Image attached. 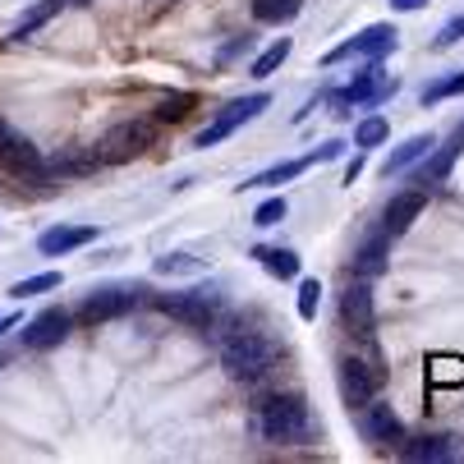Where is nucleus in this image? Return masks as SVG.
Returning <instances> with one entry per match:
<instances>
[{
	"mask_svg": "<svg viewBox=\"0 0 464 464\" xmlns=\"http://www.w3.org/2000/svg\"><path fill=\"white\" fill-rule=\"evenodd\" d=\"M253 428L272 446H299V441L313 437V414H308V405L299 401V395H272V401L257 405Z\"/></svg>",
	"mask_w": 464,
	"mask_h": 464,
	"instance_id": "1",
	"label": "nucleus"
},
{
	"mask_svg": "<svg viewBox=\"0 0 464 464\" xmlns=\"http://www.w3.org/2000/svg\"><path fill=\"white\" fill-rule=\"evenodd\" d=\"M276 363V345L262 336V331H235V336L221 341V368L235 382H257L267 377Z\"/></svg>",
	"mask_w": 464,
	"mask_h": 464,
	"instance_id": "2",
	"label": "nucleus"
},
{
	"mask_svg": "<svg viewBox=\"0 0 464 464\" xmlns=\"http://www.w3.org/2000/svg\"><path fill=\"white\" fill-rule=\"evenodd\" d=\"M157 308L166 313V317H175V322H184V326H212L217 322V313H221V290L217 285H188V290H170V295H161L157 299Z\"/></svg>",
	"mask_w": 464,
	"mask_h": 464,
	"instance_id": "3",
	"label": "nucleus"
},
{
	"mask_svg": "<svg viewBox=\"0 0 464 464\" xmlns=\"http://www.w3.org/2000/svg\"><path fill=\"white\" fill-rule=\"evenodd\" d=\"M267 106H272V97H267V92H248V97H235L230 106H221V111H217V120L203 129V134H198V143H193V148H217L221 139H230V134H235L239 124L257 120V115L267 111Z\"/></svg>",
	"mask_w": 464,
	"mask_h": 464,
	"instance_id": "4",
	"label": "nucleus"
},
{
	"mask_svg": "<svg viewBox=\"0 0 464 464\" xmlns=\"http://www.w3.org/2000/svg\"><path fill=\"white\" fill-rule=\"evenodd\" d=\"M148 148H152V124H143V120H124V124H115V129H106V134H102L97 157H102L106 166H120V161L143 157Z\"/></svg>",
	"mask_w": 464,
	"mask_h": 464,
	"instance_id": "5",
	"label": "nucleus"
},
{
	"mask_svg": "<svg viewBox=\"0 0 464 464\" xmlns=\"http://www.w3.org/2000/svg\"><path fill=\"white\" fill-rule=\"evenodd\" d=\"M354 423H359V437H363L368 446H405V423H401V414H395L386 401H377V395L354 410Z\"/></svg>",
	"mask_w": 464,
	"mask_h": 464,
	"instance_id": "6",
	"label": "nucleus"
},
{
	"mask_svg": "<svg viewBox=\"0 0 464 464\" xmlns=\"http://www.w3.org/2000/svg\"><path fill=\"white\" fill-rule=\"evenodd\" d=\"M143 285H106V290H92L88 299H83V308H79V317L88 322V326H97V322H111V317H120V313H129V308H139L143 304Z\"/></svg>",
	"mask_w": 464,
	"mask_h": 464,
	"instance_id": "7",
	"label": "nucleus"
},
{
	"mask_svg": "<svg viewBox=\"0 0 464 464\" xmlns=\"http://www.w3.org/2000/svg\"><path fill=\"white\" fill-rule=\"evenodd\" d=\"M395 33L391 24H372V28H363V33H354L350 42H341V46H331L326 55H322V64H341V60H350V55H368V60H382L386 51H395Z\"/></svg>",
	"mask_w": 464,
	"mask_h": 464,
	"instance_id": "8",
	"label": "nucleus"
},
{
	"mask_svg": "<svg viewBox=\"0 0 464 464\" xmlns=\"http://www.w3.org/2000/svg\"><path fill=\"white\" fill-rule=\"evenodd\" d=\"M395 92H401V83H395L377 60L368 64L363 74H354V83H350V88H341V97H345L350 115H354V106H382V102H391Z\"/></svg>",
	"mask_w": 464,
	"mask_h": 464,
	"instance_id": "9",
	"label": "nucleus"
},
{
	"mask_svg": "<svg viewBox=\"0 0 464 464\" xmlns=\"http://www.w3.org/2000/svg\"><path fill=\"white\" fill-rule=\"evenodd\" d=\"M382 391V368H372L368 359H341V395H345V405L359 410L363 401H372V395Z\"/></svg>",
	"mask_w": 464,
	"mask_h": 464,
	"instance_id": "10",
	"label": "nucleus"
},
{
	"mask_svg": "<svg viewBox=\"0 0 464 464\" xmlns=\"http://www.w3.org/2000/svg\"><path fill=\"white\" fill-rule=\"evenodd\" d=\"M341 317H345V326L354 331V336H372L377 331V304H372V290H368V281H354V285H345V295H341Z\"/></svg>",
	"mask_w": 464,
	"mask_h": 464,
	"instance_id": "11",
	"label": "nucleus"
},
{
	"mask_svg": "<svg viewBox=\"0 0 464 464\" xmlns=\"http://www.w3.org/2000/svg\"><path fill=\"white\" fill-rule=\"evenodd\" d=\"M70 326H74V317L64 313V308H42V313L24 326V345H28V350H51V345H60L64 336H70Z\"/></svg>",
	"mask_w": 464,
	"mask_h": 464,
	"instance_id": "12",
	"label": "nucleus"
},
{
	"mask_svg": "<svg viewBox=\"0 0 464 464\" xmlns=\"http://www.w3.org/2000/svg\"><path fill=\"white\" fill-rule=\"evenodd\" d=\"M428 208V188H405V193H395L391 203H386V212H382V230L386 235H405L414 221H419V212Z\"/></svg>",
	"mask_w": 464,
	"mask_h": 464,
	"instance_id": "13",
	"label": "nucleus"
},
{
	"mask_svg": "<svg viewBox=\"0 0 464 464\" xmlns=\"http://www.w3.org/2000/svg\"><path fill=\"white\" fill-rule=\"evenodd\" d=\"M92 239H97L92 226H51V230L37 235V248H42L46 257H60V253H74V248H83V244H92Z\"/></svg>",
	"mask_w": 464,
	"mask_h": 464,
	"instance_id": "14",
	"label": "nucleus"
},
{
	"mask_svg": "<svg viewBox=\"0 0 464 464\" xmlns=\"http://www.w3.org/2000/svg\"><path fill=\"white\" fill-rule=\"evenodd\" d=\"M0 161H5L14 175H28V179H42V152L28 143V139H19V134H10L5 143H0Z\"/></svg>",
	"mask_w": 464,
	"mask_h": 464,
	"instance_id": "15",
	"label": "nucleus"
},
{
	"mask_svg": "<svg viewBox=\"0 0 464 464\" xmlns=\"http://www.w3.org/2000/svg\"><path fill=\"white\" fill-rule=\"evenodd\" d=\"M432 148H437V134H414V139H405L401 148H395V152L382 161V175H386V179H391V175H405V170L419 166Z\"/></svg>",
	"mask_w": 464,
	"mask_h": 464,
	"instance_id": "16",
	"label": "nucleus"
},
{
	"mask_svg": "<svg viewBox=\"0 0 464 464\" xmlns=\"http://www.w3.org/2000/svg\"><path fill=\"white\" fill-rule=\"evenodd\" d=\"M405 459H428V464H446V459H464V441L459 437H419L414 446H401Z\"/></svg>",
	"mask_w": 464,
	"mask_h": 464,
	"instance_id": "17",
	"label": "nucleus"
},
{
	"mask_svg": "<svg viewBox=\"0 0 464 464\" xmlns=\"http://www.w3.org/2000/svg\"><path fill=\"white\" fill-rule=\"evenodd\" d=\"M386 244H391V235L377 230V235H368V239L354 248V276H359V281H372V276L386 272Z\"/></svg>",
	"mask_w": 464,
	"mask_h": 464,
	"instance_id": "18",
	"label": "nucleus"
},
{
	"mask_svg": "<svg viewBox=\"0 0 464 464\" xmlns=\"http://www.w3.org/2000/svg\"><path fill=\"white\" fill-rule=\"evenodd\" d=\"M253 257H257L276 281H295V276H299V253H295V248H253Z\"/></svg>",
	"mask_w": 464,
	"mask_h": 464,
	"instance_id": "19",
	"label": "nucleus"
},
{
	"mask_svg": "<svg viewBox=\"0 0 464 464\" xmlns=\"http://www.w3.org/2000/svg\"><path fill=\"white\" fill-rule=\"evenodd\" d=\"M152 272H157V276H203L208 262L193 257V253H161V257L152 262Z\"/></svg>",
	"mask_w": 464,
	"mask_h": 464,
	"instance_id": "20",
	"label": "nucleus"
},
{
	"mask_svg": "<svg viewBox=\"0 0 464 464\" xmlns=\"http://www.w3.org/2000/svg\"><path fill=\"white\" fill-rule=\"evenodd\" d=\"M313 161L308 157H299V161H281V166H272V170H262V175H253L248 184H239V188H281V184H290L295 175H304Z\"/></svg>",
	"mask_w": 464,
	"mask_h": 464,
	"instance_id": "21",
	"label": "nucleus"
},
{
	"mask_svg": "<svg viewBox=\"0 0 464 464\" xmlns=\"http://www.w3.org/2000/svg\"><path fill=\"white\" fill-rule=\"evenodd\" d=\"M428 382L432 386H464V359L459 354H432L428 359Z\"/></svg>",
	"mask_w": 464,
	"mask_h": 464,
	"instance_id": "22",
	"label": "nucleus"
},
{
	"mask_svg": "<svg viewBox=\"0 0 464 464\" xmlns=\"http://www.w3.org/2000/svg\"><path fill=\"white\" fill-rule=\"evenodd\" d=\"M290 51H295V42H290V37H281V42H272L267 51H262V55H257V60L248 64V74H253V79H272V74L281 70V64L290 60Z\"/></svg>",
	"mask_w": 464,
	"mask_h": 464,
	"instance_id": "23",
	"label": "nucleus"
},
{
	"mask_svg": "<svg viewBox=\"0 0 464 464\" xmlns=\"http://www.w3.org/2000/svg\"><path fill=\"white\" fill-rule=\"evenodd\" d=\"M299 10H304V0H253L257 24H290Z\"/></svg>",
	"mask_w": 464,
	"mask_h": 464,
	"instance_id": "24",
	"label": "nucleus"
},
{
	"mask_svg": "<svg viewBox=\"0 0 464 464\" xmlns=\"http://www.w3.org/2000/svg\"><path fill=\"white\" fill-rule=\"evenodd\" d=\"M193 106H198V97H193V92H170V97H161V102H157L152 120H161V124H175V120H184Z\"/></svg>",
	"mask_w": 464,
	"mask_h": 464,
	"instance_id": "25",
	"label": "nucleus"
},
{
	"mask_svg": "<svg viewBox=\"0 0 464 464\" xmlns=\"http://www.w3.org/2000/svg\"><path fill=\"white\" fill-rule=\"evenodd\" d=\"M55 14H60V0H42V5H37V10H28V14H24V19L14 24V42H24V37H33V33H37L42 24H51Z\"/></svg>",
	"mask_w": 464,
	"mask_h": 464,
	"instance_id": "26",
	"label": "nucleus"
},
{
	"mask_svg": "<svg viewBox=\"0 0 464 464\" xmlns=\"http://www.w3.org/2000/svg\"><path fill=\"white\" fill-rule=\"evenodd\" d=\"M446 97H464V70H459V74H446V79H437V83H428V88L419 92L423 106H437V102H446Z\"/></svg>",
	"mask_w": 464,
	"mask_h": 464,
	"instance_id": "27",
	"label": "nucleus"
},
{
	"mask_svg": "<svg viewBox=\"0 0 464 464\" xmlns=\"http://www.w3.org/2000/svg\"><path fill=\"white\" fill-rule=\"evenodd\" d=\"M386 139H391V124H386L382 115H368V120L354 124V148H377V143H386Z\"/></svg>",
	"mask_w": 464,
	"mask_h": 464,
	"instance_id": "28",
	"label": "nucleus"
},
{
	"mask_svg": "<svg viewBox=\"0 0 464 464\" xmlns=\"http://www.w3.org/2000/svg\"><path fill=\"white\" fill-rule=\"evenodd\" d=\"M46 290H60V272H42V276H24L10 285V299H28V295H46Z\"/></svg>",
	"mask_w": 464,
	"mask_h": 464,
	"instance_id": "29",
	"label": "nucleus"
},
{
	"mask_svg": "<svg viewBox=\"0 0 464 464\" xmlns=\"http://www.w3.org/2000/svg\"><path fill=\"white\" fill-rule=\"evenodd\" d=\"M285 212H290V203L285 198H267L257 212H253V226H262V230H272V226H281L285 221Z\"/></svg>",
	"mask_w": 464,
	"mask_h": 464,
	"instance_id": "30",
	"label": "nucleus"
},
{
	"mask_svg": "<svg viewBox=\"0 0 464 464\" xmlns=\"http://www.w3.org/2000/svg\"><path fill=\"white\" fill-rule=\"evenodd\" d=\"M317 304H322V285L317 281H299V317L304 322L317 317Z\"/></svg>",
	"mask_w": 464,
	"mask_h": 464,
	"instance_id": "31",
	"label": "nucleus"
},
{
	"mask_svg": "<svg viewBox=\"0 0 464 464\" xmlns=\"http://www.w3.org/2000/svg\"><path fill=\"white\" fill-rule=\"evenodd\" d=\"M455 42H464V14H455V19H446L441 28H437V37H432V46H455Z\"/></svg>",
	"mask_w": 464,
	"mask_h": 464,
	"instance_id": "32",
	"label": "nucleus"
},
{
	"mask_svg": "<svg viewBox=\"0 0 464 464\" xmlns=\"http://www.w3.org/2000/svg\"><path fill=\"white\" fill-rule=\"evenodd\" d=\"M345 148H350L345 139H326V143H322V148H317L308 161H313V166H317V161H336V157H345Z\"/></svg>",
	"mask_w": 464,
	"mask_h": 464,
	"instance_id": "33",
	"label": "nucleus"
},
{
	"mask_svg": "<svg viewBox=\"0 0 464 464\" xmlns=\"http://www.w3.org/2000/svg\"><path fill=\"white\" fill-rule=\"evenodd\" d=\"M423 5H428V0H391V10H401V14H414Z\"/></svg>",
	"mask_w": 464,
	"mask_h": 464,
	"instance_id": "34",
	"label": "nucleus"
},
{
	"mask_svg": "<svg viewBox=\"0 0 464 464\" xmlns=\"http://www.w3.org/2000/svg\"><path fill=\"white\" fill-rule=\"evenodd\" d=\"M359 175H363V157H354V161H350V166H345V184H354V179H359Z\"/></svg>",
	"mask_w": 464,
	"mask_h": 464,
	"instance_id": "35",
	"label": "nucleus"
},
{
	"mask_svg": "<svg viewBox=\"0 0 464 464\" xmlns=\"http://www.w3.org/2000/svg\"><path fill=\"white\" fill-rule=\"evenodd\" d=\"M19 322H24L19 313H0V336H5V331H10V326H19Z\"/></svg>",
	"mask_w": 464,
	"mask_h": 464,
	"instance_id": "36",
	"label": "nucleus"
},
{
	"mask_svg": "<svg viewBox=\"0 0 464 464\" xmlns=\"http://www.w3.org/2000/svg\"><path fill=\"white\" fill-rule=\"evenodd\" d=\"M60 5H92V0H60Z\"/></svg>",
	"mask_w": 464,
	"mask_h": 464,
	"instance_id": "37",
	"label": "nucleus"
}]
</instances>
